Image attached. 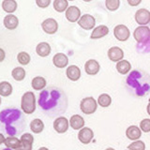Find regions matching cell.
Here are the masks:
<instances>
[{
    "label": "cell",
    "mask_w": 150,
    "mask_h": 150,
    "mask_svg": "<svg viewBox=\"0 0 150 150\" xmlns=\"http://www.w3.org/2000/svg\"><path fill=\"white\" fill-rule=\"evenodd\" d=\"M106 150H115L114 148H112V147H109V148H107Z\"/></svg>",
    "instance_id": "cell-40"
},
{
    "label": "cell",
    "mask_w": 150,
    "mask_h": 150,
    "mask_svg": "<svg viewBox=\"0 0 150 150\" xmlns=\"http://www.w3.org/2000/svg\"><path fill=\"white\" fill-rule=\"evenodd\" d=\"M108 57L112 62H119V61L123 60L124 57V52L121 48L117 46H114L109 49L108 51Z\"/></svg>",
    "instance_id": "cell-10"
},
{
    "label": "cell",
    "mask_w": 150,
    "mask_h": 150,
    "mask_svg": "<svg viewBox=\"0 0 150 150\" xmlns=\"http://www.w3.org/2000/svg\"><path fill=\"white\" fill-rule=\"evenodd\" d=\"M21 144V140H19L17 137H14V136H9V137L6 138L5 141V144L8 148L11 149H17L19 147V145Z\"/></svg>",
    "instance_id": "cell-24"
},
{
    "label": "cell",
    "mask_w": 150,
    "mask_h": 150,
    "mask_svg": "<svg viewBox=\"0 0 150 150\" xmlns=\"http://www.w3.org/2000/svg\"><path fill=\"white\" fill-rule=\"evenodd\" d=\"M39 150H49L48 148H47V147H40Z\"/></svg>",
    "instance_id": "cell-39"
},
{
    "label": "cell",
    "mask_w": 150,
    "mask_h": 150,
    "mask_svg": "<svg viewBox=\"0 0 150 150\" xmlns=\"http://www.w3.org/2000/svg\"><path fill=\"white\" fill-rule=\"evenodd\" d=\"M0 52H1V54H2V57H1V61H3V59H4V55H5V54H4V51H3V49H1V50H0Z\"/></svg>",
    "instance_id": "cell-38"
},
{
    "label": "cell",
    "mask_w": 150,
    "mask_h": 150,
    "mask_svg": "<svg viewBox=\"0 0 150 150\" xmlns=\"http://www.w3.org/2000/svg\"><path fill=\"white\" fill-rule=\"evenodd\" d=\"M2 8L6 12L12 13L17 9V2L15 0H4L2 2Z\"/></svg>",
    "instance_id": "cell-22"
},
{
    "label": "cell",
    "mask_w": 150,
    "mask_h": 150,
    "mask_svg": "<svg viewBox=\"0 0 150 150\" xmlns=\"http://www.w3.org/2000/svg\"><path fill=\"white\" fill-rule=\"evenodd\" d=\"M12 93V86L8 82H2L0 83V95L3 97H8Z\"/></svg>",
    "instance_id": "cell-27"
},
{
    "label": "cell",
    "mask_w": 150,
    "mask_h": 150,
    "mask_svg": "<svg viewBox=\"0 0 150 150\" xmlns=\"http://www.w3.org/2000/svg\"><path fill=\"white\" fill-rule=\"evenodd\" d=\"M129 150H144L145 144L143 141H134L133 143H131L129 146Z\"/></svg>",
    "instance_id": "cell-31"
},
{
    "label": "cell",
    "mask_w": 150,
    "mask_h": 150,
    "mask_svg": "<svg viewBox=\"0 0 150 150\" xmlns=\"http://www.w3.org/2000/svg\"><path fill=\"white\" fill-rule=\"evenodd\" d=\"M108 33H109V28L106 25H98L93 30L92 34L90 36V39L92 40H97V39H101V38L105 37Z\"/></svg>",
    "instance_id": "cell-17"
},
{
    "label": "cell",
    "mask_w": 150,
    "mask_h": 150,
    "mask_svg": "<svg viewBox=\"0 0 150 150\" xmlns=\"http://www.w3.org/2000/svg\"><path fill=\"white\" fill-rule=\"evenodd\" d=\"M142 135V130L137 126H129L126 130V136L131 141L138 140Z\"/></svg>",
    "instance_id": "cell-16"
},
{
    "label": "cell",
    "mask_w": 150,
    "mask_h": 150,
    "mask_svg": "<svg viewBox=\"0 0 150 150\" xmlns=\"http://www.w3.org/2000/svg\"><path fill=\"white\" fill-rule=\"evenodd\" d=\"M131 69V65L128 60H121L116 64V69L120 74H127Z\"/></svg>",
    "instance_id": "cell-20"
},
{
    "label": "cell",
    "mask_w": 150,
    "mask_h": 150,
    "mask_svg": "<svg viewBox=\"0 0 150 150\" xmlns=\"http://www.w3.org/2000/svg\"><path fill=\"white\" fill-rule=\"evenodd\" d=\"M140 129H141V130H143L144 132H149L150 131V119L145 118L141 121Z\"/></svg>",
    "instance_id": "cell-32"
},
{
    "label": "cell",
    "mask_w": 150,
    "mask_h": 150,
    "mask_svg": "<svg viewBox=\"0 0 150 150\" xmlns=\"http://www.w3.org/2000/svg\"><path fill=\"white\" fill-rule=\"evenodd\" d=\"M53 63L56 68L63 69V68H66L68 66L69 58L65 54L58 53V54H55L54 56L53 57Z\"/></svg>",
    "instance_id": "cell-12"
},
{
    "label": "cell",
    "mask_w": 150,
    "mask_h": 150,
    "mask_svg": "<svg viewBox=\"0 0 150 150\" xmlns=\"http://www.w3.org/2000/svg\"><path fill=\"white\" fill-rule=\"evenodd\" d=\"M114 35L116 38L117 40L119 41H126L129 38L130 32L129 28L124 25H118L115 27Z\"/></svg>",
    "instance_id": "cell-5"
},
{
    "label": "cell",
    "mask_w": 150,
    "mask_h": 150,
    "mask_svg": "<svg viewBox=\"0 0 150 150\" xmlns=\"http://www.w3.org/2000/svg\"><path fill=\"white\" fill-rule=\"evenodd\" d=\"M32 144H33L28 143L26 141L21 140V144L16 150H32Z\"/></svg>",
    "instance_id": "cell-33"
},
{
    "label": "cell",
    "mask_w": 150,
    "mask_h": 150,
    "mask_svg": "<svg viewBox=\"0 0 150 150\" xmlns=\"http://www.w3.org/2000/svg\"><path fill=\"white\" fill-rule=\"evenodd\" d=\"M98 105H100L101 107H108L111 105L112 103V98L108 95V94H101L98 98Z\"/></svg>",
    "instance_id": "cell-28"
},
{
    "label": "cell",
    "mask_w": 150,
    "mask_h": 150,
    "mask_svg": "<svg viewBox=\"0 0 150 150\" xmlns=\"http://www.w3.org/2000/svg\"><path fill=\"white\" fill-rule=\"evenodd\" d=\"M78 23L83 29L90 30V29H93L94 26H95L96 20L92 15H90V14H84V15H83L80 18Z\"/></svg>",
    "instance_id": "cell-6"
},
{
    "label": "cell",
    "mask_w": 150,
    "mask_h": 150,
    "mask_svg": "<svg viewBox=\"0 0 150 150\" xmlns=\"http://www.w3.org/2000/svg\"><path fill=\"white\" fill-rule=\"evenodd\" d=\"M135 21L141 26H145L150 23V11L145 8L138 9L135 13Z\"/></svg>",
    "instance_id": "cell-4"
},
{
    "label": "cell",
    "mask_w": 150,
    "mask_h": 150,
    "mask_svg": "<svg viewBox=\"0 0 150 150\" xmlns=\"http://www.w3.org/2000/svg\"><path fill=\"white\" fill-rule=\"evenodd\" d=\"M31 86L35 90H42L46 86V80L41 76H37L32 80Z\"/></svg>",
    "instance_id": "cell-21"
},
{
    "label": "cell",
    "mask_w": 150,
    "mask_h": 150,
    "mask_svg": "<svg viewBox=\"0 0 150 150\" xmlns=\"http://www.w3.org/2000/svg\"><path fill=\"white\" fill-rule=\"evenodd\" d=\"M4 25L8 30H14L19 25L18 18L13 14H8L4 18Z\"/></svg>",
    "instance_id": "cell-15"
},
{
    "label": "cell",
    "mask_w": 150,
    "mask_h": 150,
    "mask_svg": "<svg viewBox=\"0 0 150 150\" xmlns=\"http://www.w3.org/2000/svg\"><path fill=\"white\" fill-rule=\"evenodd\" d=\"M93 137H94V132L90 128H83L79 131L78 138L80 140V142L83 143V144H87L89 143H91Z\"/></svg>",
    "instance_id": "cell-11"
},
{
    "label": "cell",
    "mask_w": 150,
    "mask_h": 150,
    "mask_svg": "<svg viewBox=\"0 0 150 150\" xmlns=\"http://www.w3.org/2000/svg\"><path fill=\"white\" fill-rule=\"evenodd\" d=\"M30 129L34 133H40L44 129V124L40 119L36 118L31 121L30 123Z\"/></svg>",
    "instance_id": "cell-23"
},
{
    "label": "cell",
    "mask_w": 150,
    "mask_h": 150,
    "mask_svg": "<svg viewBox=\"0 0 150 150\" xmlns=\"http://www.w3.org/2000/svg\"><path fill=\"white\" fill-rule=\"evenodd\" d=\"M106 8L111 11H115L120 6V1L119 0H106L105 1Z\"/></svg>",
    "instance_id": "cell-30"
},
{
    "label": "cell",
    "mask_w": 150,
    "mask_h": 150,
    "mask_svg": "<svg viewBox=\"0 0 150 150\" xmlns=\"http://www.w3.org/2000/svg\"><path fill=\"white\" fill-rule=\"evenodd\" d=\"M11 75H12L13 79L16 80V81H23L25 77V70L23 68L17 67L12 69Z\"/></svg>",
    "instance_id": "cell-26"
},
{
    "label": "cell",
    "mask_w": 150,
    "mask_h": 150,
    "mask_svg": "<svg viewBox=\"0 0 150 150\" xmlns=\"http://www.w3.org/2000/svg\"><path fill=\"white\" fill-rule=\"evenodd\" d=\"M69 121L64 116H60L54 121V129L58 133H65L69 129Z\"/></svg>",
    "instance_id": "cell-8"
},
{
    "label": "cell",
    "mask_w": 150,
    "mask_h": 150,
    "mask_svg": "<svg viewBox=\"0 0 150 150\" xmlns=\"http://www.w3.org/2000/svg\"><path fill=\"white\" fill-rule=\"evenodd\" d=\"M133 36L135 40L139 43L144 42L150 38V28L147 26H139L134 30Z\"/></svg>",
    "instance_id": "cell-3"
},
{
    "label": "cell",
    "mask_w": 150,
    "mask_h": 150,
    "mask_svg": "<svg viewBox=\"0 0 150 150\" xmlns=\"http://www.w3.org/2000/svg\"><path fill=\"white\" fill-rule=\"evenodd\" d=\"M36 4L40 8H47V7L49 6V5L51 4V1H50V0H37Z\"/></svg>",
    "instance_id": "cell-35"
},
{
    "label": "cell",
    "mask_w": 150,
    "mask_h": 150,
    "mask_svg": "<svg viewBox=\"0 0 150 150\" xmlns=\"http://www.w3.org/2000/svg\"><path fill=\"white\" fill-rule=\"evenodd\" d=\"M17 60L21 65L25 66L27 64H29L30 60H31L30 54L26 53V52H21V53H19L17 55Z\"/></svg>",
    "instance_id": "cell-29"
},
{
    "label": "cell",
    "mask_w": 150,
    "mask_h": 150,
    "mask_svg": "<svg viewBox=\"0 0 150 150\" xmlns=\"http://www.w3.org/2000/svg\"><path fill=\"white\" fill-rule=\"evenodd\" d=\"M21 108L23 112L31 115L36 110V97L33 92H26L23 95L21 100Z\"/></svg>",
    "instance_id": "cell-1"
},
{
    "label": "cell",
    "mask_w": 150,
    "mask_h": 150,
    "mask_svg": "<svg viewBox=\"0 0 150 150\" xmlns=\"http://www.w3.org/2000/svg\"><path fill=\"white\" fill-rule=\"evenodd\" d=\"M80 108L81 111L86 115H91L94 114L97 111L98 108V102L94 98L92 97H87L84 98L81 100L80 103Z\"/></svg>",
    "instance_id": "cell-2"
},
{
    "label": "cell",
    "mask_w": 150,
    "mask_h": 150,
    "mask_svg": "<svg viewBox=\"0 0 150 150\" xmlns=\"http://www.w3.org/2000/svg\"><path fill=\"white\" fill-rule=\"evenodd\" d=\"M141 3V0H136V1H132V0H129L128 4L130 5V6H137Z\"/></svg>",
    "instance_id": "cell-36"
},
{
    "label": "cell",
    "mask_w": 150,
    "mask_h": 150,
    "mask_svg": "<svg viewBox=\"0 0 150 150\" xmlns=\"http://www.w3.org/2000/svg\"><path fill=\"white\" fill-rule=\"evenodd\" d=\"M20 140L26 141V142L30 143V144H33V143H34V137H33L32 134H30V133H23V134L21 136V139H20Z\"/></svg>",
    "instance_id": "cell-34"
},
{
    "label": "cell",
    "mask_w": 150,
    "mask_h": 150,
    "mask_svg": "<svg viewBox=\"0 0 150 150\" xmlns=\"http://www.w3.org/2000/svg\"><path fill=\"white\" fill-rule=\"evenodd\" d=\"M147 114L150 115V98H149V104L147 105Z\"/></svg>",
    "instance_id": "cell-37"
},
{
    "label": "cell",
    "mask_w": 150,
    "mask_h": 150,
    "mask_svg": "<svg viewBox=\"0 0 150 150\" xmlns=\"http://www.w3.org/2000/svg\"><path fill=\"white\" fill-rule=\"evenodd\" d=\"M36 52L41 57H46L51 54V46L47 42H40L37 45Z\"/></svg>",
    "instance_id": "cell-19"
},
{
    "label": "cell",
    "mask_w": 150,
    "mask_h": 150,
    "mask_svg": "<svg viewBox=\"0 0 150 150\" xmlns=\"http://www.w3.org/2000/svg\"><path fill=\"white\" fill-rule=\"evenodd\" d=\"M100 64L97 60L95 59H90L87 60L86 65H84V69H86V72L89 75H96L98 72L100 71Z\"/></svg>",
    "instance_id": "cell-13"
},
{
    "label": "cell",
    "mask_w": 150,
    "mask_h": 150,
    "mask_svg": "<svg viewBox=\"0 0 150 150\" xmlns=\"http://www.w3.org/2000/svg\"><path fill=\"white\" fill-rule=\"evenodd\" d=\"M69 125L73 129H82L84 126V119L81 115H74L70 117Z\"/></svg>",
    "instance_id": "cell-18"
},
{
    "label": "cell",
    "mask_w": 150,
    "mask_h": 150,
    "mask_svg": "<svg viewBox=\"0 0 150 150\" xmlns=\"http://www.w3.org/2000/svg\"><path fill=\"white\" fill-rule=\"evenodd\" d=\"M41 27L43 31L47 34H54V33L57 31L58 29V23L56 22L54 19L53 18H48L44 20L41 23Z\"/></svg>",
    "instance_id": "cell-7"
},
{
    "label": "cell",
    "mask_w": 150,
    "mask_h": 150,
    "mask_svg": "<svg viewBox=\"0 0 150 150\" xmlns=\"http://www.w3.org/2000/svg\"><path fill=\"white\" fill-rule=\"evenodd\" d=\"M66 18L70 23H75L81 18V11L76 6H70L66 11Z\"/></svg>",
    "instance_id": "cell-9"
},
{
    "label": "cell",
    "mask_w": 150,
    "mask_h": 150,
    "mask_svg": "<svg viewBox=\"0 0 150 150\" xmlns=\"http://www.w3.org/2000/svg\"><path fill=\"white\" fill-rule=\"evenodd\" d=\"M66 74H67V77L70 80V81H78L81 77V70L80 69L75 65H71L69 66L67 69V71H66Z\"/></svg>",
    "instance_id": "cell-14"
},
{
    "label": "cell",
    "mask_w": 150,
    "mask_h": 150,
    "mask_svg": "<svg viewBox=\"0 0 150 150\" xmlns=\"http://www.w3.org/2000/svg\"><path fill=\"white\" fill-rule=\"evenodd\" d=\"M53 5L54 8L58 12H63L67 11L69 8V2L67 0H54Z\"/></svg>",
    "instance_id": "cell-25"
}]
</instances>
